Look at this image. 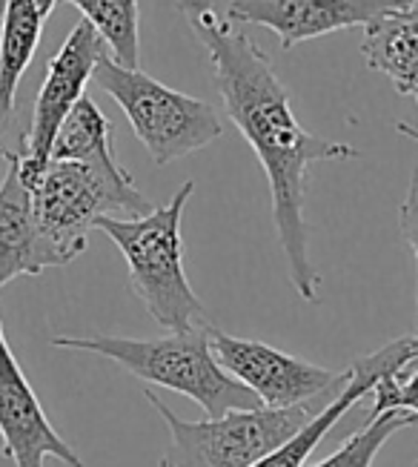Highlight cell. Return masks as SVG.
<instances>
[{"label": "cell", "instance_id": "obj_1", "mask_svg": "<svg viewBox=\"0 0 418 467\" xmlns=\"http://www.w3.org/2000/svg\"><path fill=\"white\" fill-rule=\"evenodd\" d=\"M178 12L204 44L224 109L270 181L272 221L287 258L290 284L304 301H318L321 278L310 258L304 218L310 167L315 161H350L358 150L312 135L298 124L290 92L278 80L270 55L258 49L247 32L218 15L212 0H178Z\"/></svg>", "mask_w": 418, "mask_h": 467}, {"label": "cell", "instance_id": "obj_2", "mask_svg": "<svg viewBox=\"0 0 418 467\" xmlns=\"http://www.w3.org/2000/svg\"><path fill=\"white\" fill-rule=\"evenodd\" d=\"M52 348L92 353L121 364L127 373L147 384L181 393L198 401L209 419L232 410L264 408L238 379H232L209 348V321L187 330H169L161 338H121V336H55Z\"/></svg>", "mask_w": 418, "mask_h": 467}, {"label": "cell", "instance_id": "obj_3", "mask_svg": "<svg viewBox=\"0 0 418 467\" xmlns=\"http://www.w3.org/2000/svg\"><path fill=\"white\" fill-rule=\"evenodd\" d=\"M29 190L49 267H66L81 255L101 218H141L155 210L115 152L89 161L49 158Z\"/></svg>", "mask_w": 418, "mask_h": 467}, {"label": "cell", "instance_id": "obj_4", "mask_svg": "<svg viewBox=\"0 0 418 467\" xmlns=\"http://www.w3.org/2000/svg\"><path fill=\"white\" fill-rule=\"evenodd\" d=\"M192 192L195 184L187 181L169 204L155 207L141 218H101L95 224V230L107 233L121 250L132 293L141 298L147 313L164 330H187L195 324H207V310L184 270L181 218Z\"/></svg>", "mask_w": 418, "mask_h": 467}, {"label": "cell", "instance_id": "obj_5", "mask_svg": "<svg viewBox=\"0 0 418 467\" xmlns=\"http://www.w3.org/2000/svg\"><path fill=\"white\" fill-rule=\"evenodd\" d=\"M92 78L124 109L138 140L158 167L204 150L224 135V120L212 104L169 89L144 69L121 67L109 52L97 60Z\"/></svg>", "mask_w": 418, "mask_h": 467}, {"label": "cell", "instance_id": "obj_6", "mask_svg": "<svg viewBox=\"0 0 418 467\" xmlns=\"http://www.w3.org/2000/svg\"><path fill=\"white\" fill-rule=\"evenodd\" d=\"M147 401L169 431V448L158 467H252L312 421L330 399L298 404V408L232 410L207 421L181 419L152 390H147Z\"/></svg>", "mask_w": 418, "mask_h": 467}, {"label": "cell", "instance_id": "obj_7", "mask_svg": "<svg viewBox=\"0 0 418 467\" xmlns=\"http://www.w3.org/2000/svg\"><path fill=\"white\" fill-rule=\"evenodd\" d=\"M209 348L218 364L258 396L264 408H298L338 393L347 384L350 370L332 373L312 361L275 350L264 341L238 338L209 324Z\"/></svg>", "mask_w": 418, "mask_h": 467}, {"label": "cell", "instance_id": "obj_8", "mask_svg": "<svg viewBox=\"0 0 418 467\" xmlns=\"http://www.w3.org/2000/svg\"><path fill=\"white\" fill-rule=\"evenodd\" d=\"M107 55L104 40L97 32L81 20L61 44L49 60L44 84L37 89L35 109H32V124L24 140V150L15 152L17 158V172H21L24 184L32 187L37 175L49 164V152L55 144V135L66 120V115L75 109L77 100L84 98V89L89 78L95 75L97 60Z\"/></svg>", "mask_w": 418, "mask_h": 467}, {"label": "cell", "instance_id": "obj_9", "mask_svg": "<svg viewBox=\"0 0 418 467\" xmlns=\"http://www.w3.org/2000/svg\"><path fill=\"white\" fill-rule=\"evenodd\" d=\"M0 444L15 467H46V459H57L66 467H87L52 428L41 399L9 348L4 321H0Z\"/></svg>", "mask_w": 418, "mask_h": 467}, {"label": "cell", "instance_id": "obj_10", "mask_svg": "<svg viewBox=\"0 0 418 467\" xmlns=\"http://www.w3.org/2000/svg\"><path fill=\"white\" fill-rule=\"evenodd\" d=\"M410 0H232L227 6L229 24H252L278 35L284 49L330 32L367 26L384 12Z\"/></svg>", "mask_w": 418, "mask_h": 467}, {"label": "cell", "instance_id": "obj_11", "mask_svg": "<svg viewBox=\"0 0 418 467\" xmlns=\"http://www.w3.org/2000/svg\"><path fill=\"white\" fill-rule=\"evenodd\" d=\"M6 175L0 181V287L17 275H41L49 270L44 241L37 235L32 190L17 172L15 152H4Z\"/></svg>", "mask_w": 418, "mask_h": 467}, {"label": "cell", "instance_id": "obj_12", "mask_svg": "<svg viewBox=\"0 0 418 467\" xmlns=\"http://www.w3.org/2000/svg\"><path fill=\"white\" fill-rule=\"evenodd\" d=\"M364 60L402 95H418V0L384 12L364 26Z\"/></svg>", "mask_w": 418, "mask_h": 467}, {"label": "cell", "instance_id": "obj_13", "mask_svg": "<svg viewBox=\"0 0 418 467\" xmlns=\"http://www.w3.org/2000/svg\"><path fill=\"white\" fill-rule=\"evenodd\" d=\"M46 17L37 0H4L0 9V127L12 118L17 87L41 44Z\"/></svg>", "mask_w": 418, "mask_h": 467}, {"label": "cell", "instance_id": "obj_14", "mask_svg": "<svg viewBox=\"0 0 418 467\" xmlns=\"http://www.w3.org/2000/svg\"><path fill=\"white\" fill-rule=\"evenodd\" d=\"M84 15L87 24L104 40L112 60L121 67H141V12L138 0H66Z\"/></svg>", "mask_w": 418, "mask_h": 467}, {"label": "cell", "instance_id": "obj_15", "mask_svg": "<svg viewBox=\"0 0 418 467\" xmlns=\"http://www.w3.org/2000/svg\"><path fill=\"white\" fill-rule=\"evenodd\" d=\"M112 124L109 118L97 109V104L84 95L75 104V109L66 115L55 135V144L49 158L55 161H89V158H101L112 155Z\"/></svg>", "mask_w": 418, "mask_h": 467}, {"label": "cell", "instance_id": "obj_16", "mask_svg": "<svg viewBox=\"0 0 418 467\" xmlns=\"http://www.w3.org/2000/svg\"><path fill=\"white\" fill-rule=\"evenodd\" d=\"M418 424V419L407 410H387L372 419H364V428L352 433L332 456L321 459L312 467H372L378 451L384 448L387 439H393L398 431H407Z\"/></svg>", "mask_w": 418, "mask_h": 467}, {"label": "cell", "instance_id": "obj_17", "mask_svg": "<svg viewBox=\"0 0 418 467\" xmlns=\"http://www.w3.org/2000/svg\"><path fill=\"white\" fill-rule=\"evenodd\" d=\"M398 224H402V235L415 258V273H418V167L410 175V187L398 210ZM415 330H418V278H415Z\"/></svg>", "mask_w": 418, "mask_h": 467}, {"label": "cell", "instance_id": "obj_18", "mask_svg": "<svg viewBox=\"0 0 418 467\" xmlns=\"http://www.w3.org/2000/svg\"><path fill=\"white\" fill-rule=\"evenodd\" d=\"M415 370H418V333L402 338V368H398L395 381H404Z\"/></svg>", "mask_w": 418, "mask_h": 467}, {"label": "cell", "instance_id": "obj_19", "mask_svg": "<svg viewBox=\"0 0 418 467\" xmlns=\"http://www.w3.org/2000/svg\"><path fill=\"white\" fill-rule=\"evenodd\" d=\"M55 6H57V0H37V9H41L44 17H49Z\"/></svg>", "mask_w": 418, "mask_h": 467}, {"label": "cell", "instance_id": "obj_20", "mask_svg": "<svg viewBox=\"0 0 418 467\" xmlns=\"http://www.w3.org/2000/svg\"><path fill=\"white\" fill-rule=\"evenodd\" d=\"M0 9H4V0H0Z\"/></svg>", "mask_w": 418, "mask_h": 467}, {"label": "cell", "instance_id": "obj_21", "mask_svg": "<svg viewBox=\"0 0 418 467\" xmlns=\"http://www.w3.org/2000/svg\"><path fill=\"white\" fill-rule=\"evenodd\" d=\"M415 467H418V462H415Z\"/></svg>", "mask_w": 418, "mask_h": 467}]
</instances>
